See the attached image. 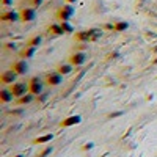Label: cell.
Masks as SVG:
<instances>
[{
	"mask_svg": "<svg viewBox=\"0 0 157 157\" xmlns=\"http://www.w3.org/2000/svg\"><path fill=\"white\" fill-rule=\"evenodd\" d=\"M91 146H93V143H88V145H83V146H82V149H91Z\"/></svg>",
	"mask_w": 157,
	"mask_h": 157,
	"instance_id": "25",
	"label": "cell"
},
{
	"mask_svg": "<svg viewBox=\"0 0 157 157\" xmlns=\"http://www.w3.org/2000/svg\"><path fill=\"white\" fill-rule=\"evenodd\" d=\"M50 152H52V148H46V149H43V151H41L39 154H36L35 157H47Z\"/></svg>",
	"mask_w": 157,
	"mask_h": 157,
	"instance_id": "22",
	"label": "cell"
},
{
	"mask_svg": "<svg viewBox=\"0 0 157 157\" xmlns=\"http://www.w3.org/2000/svg\"><path fill=\"white\" fill-rule=\"evenodd\" d=\"M44 0H32V3H33V6H41V3H43Z\"/></svg>",
	"mask_w": 157,
	"mask_h": 157,
	"instance_id": "24",
	"label": "cell"
},
{
	"mask_svg": "<svg viewBox=\"0 0 157 157\" xmlns=\"http://www.w3.org/2000/svg\"><path fill=\"white\" fill-rule=\"evenodd\" d=\"M11 69L14 71L17 76H24V74H27V71H29V65H27V60H24V58L14 60V61L11 63Z\"/></svg>",
	"mask_w": 157,
	"mask_h": 157,
	"instance_id": "7",
	"label": "cell"
},
{
	"mask_svg": "<svg viewBox=\"0 0 157 157\" xmlns=\"http://www.w3.org/2000/svg\"><path fill=\"white\" fill-rule=\"evenodd\" d=\"M10 90L16 99L22 98L24 94H27V91H29V82H14L13 85H10Z\"/></svg>",
	"mask_w": 157,
	"mask_h": 157,
	"instance_id": "3",
	"label": "cell"
},
{
	"mask_svg": "<svg viewBox=\"0 0 157 157\" xmlns=\"http://www.w3.org/2000/svg\"><path fill=\"white\" fill-rule=\"evenodd\" d=\"M74 13H76V10H74L72 3H65V5H61L60 8L57 10L55 16H57V19L61 22V20H69L74 16Z\"/></svg>",
	"mask_w": 157,
	"mask_h": 157,
	"instance_id": "2",
	"label": "cell"
},
{
	"mask_svg": "<svg viewBox=\"0 0 157 157\" xmlns=\"http://www.w3.org/2000/svg\"><path fill=\"white\" fill-rule=\"evenodd\" d=\"M43 90H44V83H43V80H41L38 76L32 77V79L29 80V91H30L32 94L39 96V94L43 93Z\"/></svg>",
	"mask_w": 157,
	"mask_h": 157,
	"instance_id": "5",
	"label": "cell"
},
{
	"mask_svg": "<svg viewBox=\"0 0 157 157\" xmlns=\"http://www.w3.org/2000/svg\"><path fill=\"white\" fill-rule=\"evenodd\" d=\"M35 52H36V47H33L30 44H27L25 47H22V49L19 50V57L20 58H24V60H30L33 55H35Z\"/></svg>",
	"mask_w": 157,
	"mask_h": 157,
	"instance_id": "12",
	"label": "cell"
},
{
	"mask_svg": "<svg viewBox=\"0 0 157 157\" xmlns=\"http://www.w3.org/2000/svg\"><path fill=\"white\" fill-rule=\"evenodd\" d=\"M60 25H61V29H63L65 35H69V33H74V27L71 25V22H69V20H61V22H60Z\"/></svg>",
	"mask_w": 157,
	"mask_h": 157,
	"instance_id": "19",
	"label": "cell"
},
{
	"mask_svg": "<svg viewBox=\"0 0 157 157\" xmlns=\"http://www.w3.org/2000/svg\"><path fill=\"white\" fill-rule=\"evenodd\" d=\"M5 47H6L8 50H11V49H16V44H14V43H6Z\"/></svg>",
	"mask_w": 157,
	"mask_h": 157,
	"instance_id": "23",
	"label": "cell"
},
{
	"mask_svg": "<svg viewBox=\"0 0 157 157\" xmlns=\"http://www.w3.org/2000/svg\"><path fill=\"white\" fill-rule=\"evenodd\" d=\"M76 2H77V0H66V3H72V5L76 3Z\"/></svg>",
	"mask_w": 157,
	"mask_h": 157,
	"instance_id": "26",
	"label": "cell"
},
{
	"mask_svg": "<svg viewBox=\"0 0 157 157\" xmlns=\"http://www.w3.org/2000/svg\"><path fill=\"white\" fill-rule=\"evenodd\" d=\"M101 36V32L96 30V29H90V30H82V32H77L74 35V41L77 43H88V41H94Z\"/></svg>",
	"mask_w": 157,
	"mask_h": 157,
	"instance_id": "1",
	"label": "cell"
},
{
	"mask_svg": "<svg viewBox=\"0 0 157 157\" xmlns=\"http://www.w3.org/2000/svg\"><path fill=\"white\" fill-rule=\"evenodd\" d=\"M16 79H17V74L13 69H6L0 74V83L2 85H13L14 82H17Z\"/></svg>",
	"mask_w": 157,
	"mask_h": 157,
	"instance_id": "8",
	"label": "cell"
},
{
	"mask_svg": "<svg viewBox=\"0 0 157 157\" xmlns=\"http://www.w3.org/2000/svg\"><path fill=\"white\" fill-rule=\"evenodd\" d=\"M30 2H32V0H30Z\"/></svg>",
	"mask_w": 157,
	"mask_h": 157,
	"instance_id": "28",
	"label": "cell"
},
{
	"mask_svg": "<svg viewBox=\"0 0 157 157\" xmlns=\"http://www.w3.org/2000/svg\"><path fill=\"white\" fill-rule=\"evenodd\" d=\"M33 99H35V94H32L29 91L27 94H24L22 98H17L16 101H17V104H20V105H27V104H30V102H33Z\"/></svg>",
	"mask_w": 157,
	"mask_h": 157,
	"instance_id": "17",
	"label": "cell"
},
{
	"mask_svg": "<svg viewBox=\"0 0 157 157\" xmlns=\"http://www.w3.org/2000/svg\"><path fill=\"white\" fill-rule=\"evenodd\" d=\"M72 69H74V66L69 63V61H66V63H60V65L57 66V71H58L60 74H63V76H68V74H71Z\"/></svg>",
	"mask_w": 157,
	"mask_h": 157,
	"instance_id": "16",
	"label": "cell"
},
{
	"mask_svg": "<svg viewBox=\"0 0 157 157\" xmlns=\"http://www.w3.org/2000/svg\"><path fill=\"white\" fill-rule=\"evenodd\" d=\"M82 122V116L80 115H71L65 119H61L60 122V127H72V126H77Z\"/></svg>",
	"mask_w": 157,
	"mask_h": 157,
	"instance_id": "11",
	"label": "cell"
},
{
	"mask_svg": "<svg viewBox=\"0 0 157 157\" xmlns=\"http://www.w3.org/2000/svg\"><path fill=\"white\" fill-rule=\"evenodd\" d=\"M0 20L5 24H11V22H17L20 20V14L16 13L14 10H3L2 14H0Z\"/></svg>",
	"mask_w": 157,
	"mask_h": 157,
	"instance_id": "6",
	"label": "cell"
},
{
	"mask_svg": "<svg viewBox=\"0 0 157 157\" xmlns=\"http://www.w3.org/2000/svg\"><path fill=\"white\" fill-rule=\"evenodd\" d=\"M68 61H69L74 68H79V66H82L86 61V53L85 52H74V53L69 55Z\"/></svg>",
	"mask_w": 157,
	"mask_h": 157,
	"instance_id": "9",
	"label": "cell"
},
{
	"mask_svg": "<svg viewBox=\"0 0 157 157\" xmlns=\"http://www.w3.org/2000/svg\"><path fill=\"white\" fill-rule=\"evenodd\" d=\"M19 14H20V22H32L36 17V11L32 6H25L19 11Z\"/></svg>",
	"mask_w": 157,
	"mask_h": 157,
	"instance_id": "10",
	"label": "cell"
},
{
	"mask_svg": "<svg viewBox=\"0 0 157 157\" xmlns=\"http://www.w3.org/2000/svg\"><path fill=\"white\" fill-rule=\"evenodd\" d=\"M110 29L113 32H116V33H121V32H126L129 29V22H126V20H118V22H113L110 25Z\"/></svg>",
	"mask_w": 157,
	"mask_h": 157,
	"instance_id": "14",
	"label": "cell"
},
{
	"mask_svg": "<svg viewBox=\"0 0 157 157\" xmlns=\"http://www.w3.org/2000/svg\"><path fill=\"white\" fill-rule=\"evenodd\" d=\"M41 43H43V36H41V35H35V36H32L29 41H27V44H30L33 47H38Z\"/></svg>",
	"mask_w": 157,
	"mask_h": 157,
	"instance_id": "20",
	"label": "cell"
},
{
	"mask_svg": "<svg viewBox=\"0 0 157 157\" xmlns=\"http://www.w3.org/2000/svg\"><path fill=\"white\" fill-rule=\"evenodd\" d=\"M13 157H25L24 154H16V155H13Z\"/></svg>",
	"mask_w": 157,
	"mask_h": 157,
	"instance_id": "27",
	"label": "cell"
},
{
	"mask_svg": "<svg viewBox=\"0 0 157 157\" xmlns=\"http://www.w3.org/2000/svg\"><path fill=\"white\" fill-rule=\"evenodd\" d=\"M44 82L49 86H58L63 82V74H60L58 71H49L44 77Z\"/></svg>",
	"mask_w": 157,
	"mask_h": 157,
	"instance_id": "4",
	"label": "cell"
},
{
	"mask_svg": "<svg viewBox=\"0 0 157 157\" xmlns=\"http://www.w3.org/2000/svg\"><path fill=\"white\" fill-rule=\"evenodd\" d=\"M47 33H49V35H52V36L65 35V32H63V29H61L60 22H58V24H50L49 27H47Z\"/></svg>",
	"mask_w": 157,
	"mask_h": 157,
	"instance_id": "13",
	"label": "cell"
},
{
	"mask_svg": "<svg viewBox=\"0 0 157 157\" xmlns=\"http://www.w3.org/2000/svg\"><path fill=\"white\" fill-rule=\"evenodd\" d=\"M52 140H53V135L52 134H44L43 137H38V138L33 140V143H35V145H46V143H49Z\"/></svg>",
	"mask_w": 157,
	"mask_h": 157,
	"instance_id": "18",
	"label": "cell"
},
{
	"mask_svg": "<svg viewBox=\"0 0 157 157\" xmlns=\"http://www.w3.org/2000/svg\"><path fill=\"white\" fill-rule=\"evenodd\" d=\"M0 5L3 10H8L10 6H13V0H0Z\"/></svg>",
	"mask_w": 157,
	"mask_h": 157,
	"instance_id": "21",
	"label": "cell"
},
{
	"mask_svg": "<svg viewBox=\"0 0 157 157\" xmlns=\"http://www.w3.org/2000/svg\"><path fill=\"white\" fill-rule=\"evenodd\" d=\"M13 93H11V90L10 88H2L0 90V101L3 102V104H8V102H11L13 101Z\"/></svg>",
	"mask_w": 157,
	"mask_h": 157,
	"instance_id": "15",
	"label": "cell"
}]
</instances>
